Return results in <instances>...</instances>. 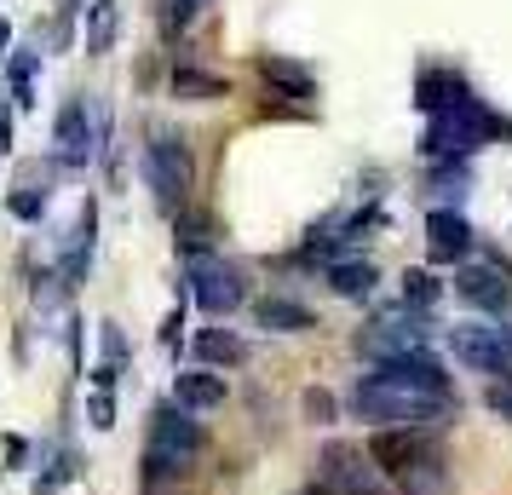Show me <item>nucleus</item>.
Masks as SVG:
<instances>
[{
	"label": "nucleus",
	"mask_w": 512,
	"mask_h": 495,
	"mask_svg": "<svg viewBox=\"0 0 512 495\" xmlns=\"http://www.w3.org/2000/svg\"><path fill=\"white\" fill-rule=\"evenodd\" d=\"M397 484H403V495H443L449 490V467H443V455H432V461L409 467Z\"/></svg>",
	"instance_id": "6ab92c4d"
},
{
	"label": "nucleus",
	"mask_w": 512,
	"mask_h": 495,
	"mask_svg": "<svg viewBox=\"0 0 512 495\" xmlns=\"http://www.w3.org/2000/svg\"><path fill=\"white\" fill-rule=\"evenodd\" d=\"M363 352L374 357V363H392V357H415L426 352V334L415 329V323H374L363 340H357Z\"/></svg>",
	"instance_id": "f8f14e48"
},
{
	"label": "nucleus",
	"mask_w": 512,
	"mask_h": 495,
	"mask_svg": "<svg viewBox=\"0 0 512 495\" xmlns=\"http://www.w3.org/2000/svg\"><path fill=\"white\" fill-rule=\"evenodd\" d=\"M6 208L18 213V219H41V213H47V190H18V196H12V202H6Z\"/></svg>",
	"instance_id": "393cba45"
},
{
	"label": "nucleus",
	"mask_w": 512,
	"mask_h": 495,
	"mask_svg": "<svg viewBox=\"0 0 512 495\" xmlns=\"http://www.w3.org/2000/svg\"><path fill=\"white\" fill-rule=\"evenodd\" d=\"M489 409H495L501 421H512V380H501V386H489Z\"/></svg>",
	"instance_id": "a878e982"
},
{
	"label": "nucleus",
	"mask_w": 512,
	"mask_h": 495,
	"mask_svg": "<svg viewBox=\"0 0 512 495\" xmlns=\"http://www.w3.org/2000/svg\"><path fill=\"white\" fill-rule=\"evenodd\" d=\"M432 455H443L438 438L426 432V426H380L369 438V461L386 478H403L409 467H420V461H432Z\"/></svg>",
	"instance_id": "423d86ee"
},
{
	"label": "nucleus",
	"mask_w": 512,
	"mask_h": 495,
	"mask_svg": "<svg viewBox=\"0 0 512 495\" xmlns=\"http://www.w3.org/2000/svg\"><path fill=\"white\" fill-rule=\"evenodd\" d=\"M196 6H202V0H196Z\"/></svg>",
	"instance_id": "473e14b6"
},
{
	"label": "nucleus",
	"mask_w": 512,
	"mask_h": 495,
	"mask_svg": "<svg viewBox=\"0 0 512 495\" xmlns=\"http://www.w3.org/2000/svg\"><path fill=\"white\" fill-rule=\"evenodd\" d=\"M259 323L277 329V334H300V329H311V311L294 306V300H265V306H259Z\"/></svg>",
	"instance_id": "aec40b11"
},
{
	"label": "nucleus",
	"mask_w": 512,
	"mask_h": 495,
	"mask_svg": "<svg viewBox=\"0 0 512 495\" xmlns=\"http://www.w3.org/2000/svg\"><path fill=\"white\" fill-rule=\"evenodd\" d=\"M202 444H208V438H202V426L190 421V409H179V403L162 409V415H156V432H150V449H144V478H150V484L179 478V472L202 455Z\"/></svg>",
	"instance_id": "f03ea898"
},
{
	"label": "nucleus",
	"mask_w": 512,
	"mask_h": 495,
	"mask_svg": "<svg viewBox=\"0 0 512 495\" xmlns=\"http://www.w3.org/2000/svg\"><path fill=\"white\" fill-rule=\"evenodd\" d=\"M208 236H213L208 213H185V219H179V242H185L190 254H202V248H208Z\"/></svg>",
	"instance_id": "4be33fe9"
},
{
	"label": "nucleus",
	"mask_w": 512,
	"mask_h": 495,
	"mask_svg": "<svg viewBox=\"0 0 512 495\" xmlns=\"http://www.w3.org/2000/svg\"><path fill=\"white\" fill-rule=\"evenodd\" d=\"M351 409H357L363 421L426 426V421H438V415H449V409H455V392H432V386H420V380L397 375L392 363H374V375L357 380Z\"/></svg>",
	"instance_id": "f257e3e1"
},
{
	"label": "nucleus",
	"mask_w": 512,
	"mask_h": 495,
	"mask_svg": "<svg viewBox=\"0 0 512 495\" xmlns=\"http://www.w3.org/2000/svg\"><path fill=\"white\" fill-rule=\"evenodd\" d=\"M6 139H12V133H6V121H0V156H6Z\"/></svg>",
	"instance_id": "c756f323"
},
{
	"label": "nucleus",
	"mask_w": 512,
	"mask_h": 495,
	"mask_svg": "<svg viewBox=\"0 0 512 495\" xmlns=\"http://www.w3.org/2000/svg\"><path fill=\"white\" fill-rule=\"evenodd\" d=\"M455 294H461L466 306L495 311V317L512 306V283H507V271H501V265H466L461 277H455Z\"/></svg>",
	"instance_id": "9d476101"
},
{
	"label": "nucleus",
	"mask_w": 512,
	"mask_h": 495,
	"mask_svg": "<svg viewBox=\"0 0 512 495\" xmlns=\"http://www.w3.org/2000/svg\"><path fill=\"white\" fill-rule=\"evenodd\" d=\"M173 93L179 98H225L231 87L219 75H202V70H173Z\"/></svg>",
	"instance_id": "412c9836"
},
{
	"label": "nucleus",
	"mask_w": 512,
	"mask_h": 495,
	"mask_svg": "<svg viewBox=\"0 0 512 495\" xmlns=\"http://www.w3.org/2000/svg\"><path fill=\"white\" fill-rule=\"evenodd\" d=\"M461 98H466V87L455 81V75H443V70H426V75H420V110H426V116L455 110Z\"/></svg>",
	"instance_id": "2eb2a0df"
},
{
	"label": "nucleus",
	"mask_w": 512,
	"mask_h": 495,
	"mask_svg": "<svg viewBox=\"0 0 512 495\" xmlns=\"http://www.w3.org/2000/svg\"><path fill=\"white\" fill-rule=\"evenodd\" d=\"M144 185L156 190V202L185 208V196H190V156H185V144L173 139V133H156V139L144 144Z\"/></svg>",
	"instance_id": "39448f33"
},
{
	"label": "nucleus",
	"mask_w": 512,
	"mask_h": 495,
	"mask_svg": "<svg viewBox=\"0 0 512 495\" xmlns=\"http://www.w3.org/2000/svg\"><path fill=\"white\" fill-rule=\"evenodd\" d=\"M196 357L202 363H225V369H236V363H248V340L231 329H202L196 334Z\"/></svg>",
	"instance_id": "4468645a"
},
{
	"label": "nucleus",
	"mask_w": 512,
	"mask_h": 495,
	"mask_svg": "<svg viewBox=\"0 0 512 495\" xmlns=\"http://www.w3.org/2000/svg\"><path fill=\"white\" fill-rule=\"evenodd\" d=\"M403 300H415V306H432V300H438V283H432L426 271H409V277H403Z\"/></svg>",
	"instance_id": "b1692460"
},
{
	"label": "nucleus",
	"mask_w": 512,
	"mask_h": 495,
	"mask_svg": "<svg viewBox=\"0 0 512 495\" xmlns=\"http://www.w3.org/2000/svg\"><path fill=\"white\" fill-rule=\"evenodd\" d=\"M489 133H501V121L478 110L472 98H461L455 110H438L432 127H426V139H420V156H432V162H455V156H472Z\"/></svg>",
	"instance_id": "7ed1b4c3"
},
{
	"label": "nucleus",
	"mask_w": 512,
	"mask_h": 495,
	"mask_svg": "<svg viewBox=\"0 0 512 495\" xmlns=\"http://www.w3.org/2000/svg\"><path fill=\"white\" fill-rule=\"evenodd\" d=\"M93 426H116V421H110V392H98V398H93Z\"/></svg>",
	"instance_id": "cd10ccee"
},
{
	"label": "nucleus",
	"mask_w": 512,
	"mask_h": 495,
	"mask_svg": "<svg viewBox=\"0 0 512 495\" xmlns=\"http://www.w3.org/2000/svg\"><path fill=\"white\" fill-rule=\"evenodd\" d=\"M426 254L438 265H455L472 254V225H466L455 208H432L426 213Z\"/></svg>",
	"instance_id": "1a4fd4ad"
},
{
	"label": "nucleus",
	"mask_w": 512,
	"mask_h": 495,
	"mask_svg": "<svg viewBox=\"0 0 512 495\" xmlns=\"http://www.w3.org/2000/svg\"><path fill=\"white\" fill-rule=\"evenodd\" d=\"M449 352H455V363L478 369V375L512 380V334L495 329V323H455L449 329Z\"/></svg>",
	"instance_id": "20e7f679"
},
{
	"label": "nucleus",
	"mask_w": 512,
	"mask_h": 495,
	"mask_svg": "<svg viewBox=\"0 0 512 495\" xmlns=\"http://www.w3.org/2000/svg\"><path fill=\"white\" fill-rule=\"evenodd\" d=\"M190 288H196V306L213 311V317H225L248 300V283H242V271L225 260H213V254H196L190 260Z\"/></svg>",
	"instance_id": "6e6552de"
},
{
	"label": "nucleus",
	"mask_w": 512,
	"mask_h": 495,
	"mask_svg": "<svg viewBox=\"0 0 512 495\" xmlns=\"http://www.w3.org/2000/svg\"><path fill=\"white\" fill-rule=\"evenodd\" d=\"M501 133H507V139H512V121H501Z\"/></svg>",
	"instance_id": "2f4dec72"
},
{
	"label": "nucleus",
	"mask_w": 512,
	"mask_h": 495,
	"mask_svg": "<svg viewBox=\"0 0 512 495\" xmlns=\"http://www.w3.org/2000/svg\"><path fill=\"white\" fill-rule=\"evenodd\" d=\"M328 490L334 495H386L374 484V472L363 467V449H346V444L328 449Z\"/></svg>",
	"instance_id": "9b49d317"
},
{
	"label": "nucleus",
	"mask_w": 512,
	"mask_h": 495,
	"mask_svg": "<svg viewBox=\"0 0 512 495\" xmlns=\"http://www.w3.org/2000/svg\"><path fill=\"white\" fill-rule=\"evenodd\" d=\"M29 75H35V52H18L12 58V87H18V110L35 104V87H29Z\"/></svg>",
	"instance_id": "5701e85b"
},
{
	"label": "nucleus",
	"mask_w": 512,
	"mask_h": 495,
	"mask_svg": "<svg viewBox=\"0 0 512 495\" xmlns=\"http://www.w3.org/2000/svg\"><path fill=\"white\" fill-rule=\"evenodd\" d=\"M98 127H104V110L87 104V98H70L58 110V127H52V144H58V162L64 167H87L98 156Z\"/></svg>",
	"instance_id": "0eeeda50"
},
{
	"label": "nucleus",
	"mask_w": 512,
	"mask_h": 495,
	"mask_svg": "<svg viewBox=\"0 0 512 495\" xmlns=\"http://www.w3.org/2000/svg\"><path fill=\"white\" fill-rule=\"evenodd\" d=\"M305 415H311V421H328V415H334V398H328V392H305Z\"/></svg>",
	"instance_id": "bb28decb"
},
{
	"label": "nucleus",
	"mask_w": 512,
	"mask_h": 495,
	"mask_svg": "<svg viewBox=\"0 0 512 495\" xmlns=\"http://www.w3.org/2000/svg\"><path fill=\"white\" fill-rule=\"evenodd\" d=\"M300 495H334V490H328V484H317V490H300Z\"/></svg>",
	"instance_id": "7c9ffc66"
},
{
	"label": "nucleus",
	"mask_w": 512,
	"mask_h": 495,
	"mask_svg": "<svg viewBox=\"0 0 512 495\" xmlns=\"http://www.w3.org/2000/svg\"><path fill=\"white\" fill-rule=\"evenodd\" d=\"M259 75H265L271 87H282L288 98H311V93H317V81H311L300 64H288V58H271V52L259 58Z\"/></svg>",
	"instance_id": "dca6fc26"
},
{
	"label": "nucleus",
	"mask_w": 512,
	"mask_h": 495,
	"mask_svg": "<svg viewBox=\"0 0 512 495\" xmlns=\"http://www.w3.org/2000/svg\"><path fill=\"white\" fill-rule=\"evenodd\" d=\"M328 288L346 294V300H363V294L374 288V265L369 260H334L328 265Z\"/></svg>",
	"instance_id": "f3484780"
},
{
	"label": "nucleus",
	"mask_w": 512,
	"mask_h": 495,
	"mask_svg": "<svg viewBox=\"0 0 512 495\" xmlns=\"http://www.w3.org/2000/svg\"><path fill=\"white\" fill-rule=\"evenodd\" d=\"M116 24H121V6L116 0H93L87 6V52H110V41H116Z\"/></svg>",
	"instance_id": "a211bd4d"
},
{
	"label": "nucleus",
	"mask_w": 512,
	"mask_h": 495,
	"mask_svg": "<svg viewBox=\"0 0 512 495\" xmlns=\"http://www.w3.org/2000/svg\"><path fill=\"white\" fill-rule=\"evenodd\" d=\"M173 403H179V409H190V415L219 409V403H225V375H213V369H190V375L173 380Z\"/></svg>",
	"instance_id": "ddd939ff"
},
{
	"label": "nucleus",
	"mask_w": 512,
	"mask_h": 495,
	"mask_svg": "<svg viewBox=\"0 0 512 495\" xmlns=\"http://www.w3.org/2000/svg\"><path fill=\"white\" fill-rule=\"evenodd\" d=\"M6 41H12V24H6V18H0V47H6Z\"/></svg>",
	"instance_id": "c85d7f7f"
}]
</instances>
